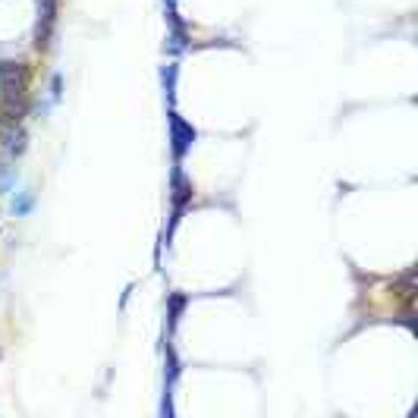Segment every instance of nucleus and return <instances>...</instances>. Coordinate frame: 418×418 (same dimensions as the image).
Listing matches in <instances>:
<instances>
[{"instance_id": "nucleus-1", "label": "nucleus", "mask_w": 418, "mask_h": 418, "mask_svg": "<svg viewBox=\"0 0 418 418\" xmlns=\"http://www.w3.org/2000/svg\"><path fill=\"white\" fill-rule=\"evenodd\" d=\"M170 132H173V151H176V157H183L195 145V129L189 126L183 117L173 113V117H170Z\"/></svg>"}, {"instance_id": "nucleus-4", "label": "nucleus", "mask_w": 418, "mask_h": 418, "mask_svg": "<svg viewBox=\"0 0 418 418\" xmlns=\"http://www.w3.org/2000/svg\"><path fill=\"white\" fill-rule=\"evenodd\" d=\"M10 186H13V173L7 167H0V192H10Z\"/></svg>"}, {"instance_id": "nucleus-2", "label": "nucleus", "mask_w": 418, "mask_h": 418, "mask_svg": "<svg viewBox=\"0 0 418 418\" xmlns=\"http://www.w3.org/2000/svg\"><path fill=\"white\" fill-rule=\"evenodd\" d=\"M10 211H13L16 217H25V214H29V211H32V192H29V189H19V192L13 195Z\"/></svg>"}, {"instance_id": "nucleus-3", "label": "nucleus", "mask_w": 418, "mask_h": 418, "mask_svg": "<svg viewBox=\"0 0 418 418\" xmlns=\"http://www.w3.org/2000/svg\"><path fill=\"white\" fill-rule=\"evenodd\" d=\"M164 85H167V95H173V85H176V67L164 69Z\"/></svg>"}]
</instances>
